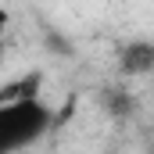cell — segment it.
I'll use <instances>...</instances> for the list:
<instances>
[{"mask_svg":"<svg viewBox=\"0 0 154 154\" xmlns=\"http://www.w3.org/2000/svg\"><path fill=\"white\" fill-rule=\"evenodd\" d=\"M50 108L39 100V97H18V100H7L0 108V151L14 154L29 143H36L39 136L50 129Z\"/></svg>","mask_w":154,"mask_h":154,"instance_id":"6da1fadb","label":"cell"},{"mask_svg":"<svg viewBox=\"0 0 154 154\" xmlns=\"http://www.w3.org/2000/svg\"><path fill=\"white\" fill-rule=\"evenodd\" d=\"M118 68L125 75H151L154 72V43L151 39H129L118 50Z\"/></svg>","mask_w":154,"mask_h":154,"instance_id":"7a4b0ae2","label":"cell"},{"mask_svg":"<svg viewBox=\"0 0 154 154\" xmlns=\"http://www.w3.org/2000/svg\"><path fill=\"white\" fill-rule=\"evenodd\" d=\"M104 108L111 111L115 118H125L129 115V108H133V100H129V93H122V90H104Z\"/></svg>","mask_w":154,"mask_h":154,"instance_id":"3957f363","label":"cell"}]
</instances>
